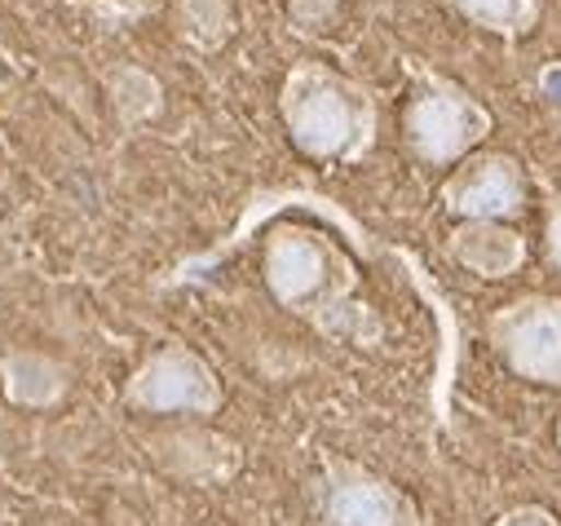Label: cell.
Returning <instances> with one entry per match:
<instances>
[{
    "label": "cell",
    "instance_id": "obj_8",
    "mask_svg": "<svg viewBox=\"0 0 561 526\" xmlns=\"http://www.w3.org/2000/svg\"><path fill=\"white\" fill-rule=\"evenodd\" d=\"M151 456H156L173 478L195 482V487H221V482H230V478L243 469L239 443H230L226 434L199 430V425L160 434V438L151 443Z\"/></svg>",
    "mask_w": 561,
    "mask_h": 526
},
{
    "label": "cell",
    "instance_id": "obj_5",
    "mask_svg": "<svg viewBox=\"0 0 561 526\" xmlns=\"http://www.w3.org/2000/svg\"><path fill=\"white\" fill-rule=\"evenodd\" d=\"M310 500L319 526H420L415 500L350 456H323Z\"/></svg>",
    "mask_w": 561,
    "mask_h": 526
},
{
    "label": "cell",
    "instance_id": "obj_4",
    "mask_svg": "<svg viewBox=\"0 0 561 526\" xmlns=\"http://www.w3.org/2000/svg\"><path fill=\"white\" fill-rule=\"evenodd\" d=\"M221 403V376L191 345H160L133 367L124 385V408L142 416H217Z\"/></svg>",
    "mask_w": 561,
    "mask_h": 526
},
{
    "label": "cell",
    "instance_id": "obj_18",
    "mask_svg": "<svg viewBox=\"0 0 561 526\" xmlns=\"http://www.w3.org/2000/svg\"><path fill=\"white\" fill-rule=\"evenodd\" d=\"M557 447H561V416H557Z\"/></svg>",
    "mask_w": 561,
    "mask_h": 526
},
{
    "label": "cell",
    "instance_id": "obj_6",
    "mask_svg": "<svg viewBox=\"0 0 561 526\" xmlns=\"http://www.w3.org/2000/svg\"><path fill=\"white\" fill-rule=\"evenodd\" d=\"M486 341L513 376L561 389V297L530 293L500 306L486 319Z\"/></svg>",
    "mask_w": 561,
    "mask_h": 526
},
{
    "label": "cell",
    "instance_id": "obj_10",
    "mask_svg": "<svg viewBox=\"0 0 561 526\" xmlns=\"http://www.w3.org/2000/svg\"><path fill=\"white\" fill-rule=\"evenodd\" d=\"M447 252L478 279H508L526 261V239L508 221H460L447 239Z\"/></svg>",
    "mask_w": 561,
    "mask_h": 526
},
{
    "label": "cell",
    "instance_id": "obj_1",
    "mask_svg": "<svg viewBox=\"0 0 561 526\" xmlns=\"http://www.w3.org/2000/svg\"><path fill=\"white\" fill-rule=\"evenodd\" d=\"M261 279L288 315L306 319L319 336L376 350L385 336L380 315L358 297V266L336 235L284 221L270 226L261 252Z\"/></svg>",
    "mask_w": 561,
    "mask_h": 526
},
{
    "label": "cell",
    "instance_id": "obj_14",
    "mask_svg": "<svg viewBox=\"0 0 561 526\" xmlns=\"http://www.w3.org/2000/svg\"><path fill=\"white\" fill-rule=\"evenodd\" d=\"M491 526H561V517L552 508H543V504H513Z\"/></svg>",
    "mask_w": 561,
    "mask_h": 526
},
{
    "label": "cell",
    "instance_id": "obj_11",
    "mask_svg": "<svg viewBox=\"0 0 561 526\" xmlns=\"http://www.w3.org/2000/svg\"><path fill=\"white\" fill-rule=\"evenodd\" d=\"M456 14L495 36H526L539 23L543 0H451Z\"/></svg>",
    "mask_w": 561,
    "mask_h": 526
},
{
    "label": "cell",
    "instance_id": "obj_9",
    "mask_svg": "<svg viewBox=\"0 0 561 526\" xmlns=\"http://www.w3.org/2000/svg\"><path fill=\"white\" fill-rule=\"evenodd\" d=\"M0 393L27 412H49L71 393V367L45 350H5L0 354Z\"/></svg>",
    "mask_w": 561,
    "mask_h": 526
},
{
    "label": "cell",
    "instance_id": "obj_16",
    "mask_svg": "<svg viewBox=\"0 0 561 526\" xmlns=\"http://www.w3.org/2000/svg\"><path fill=\"white\" fill-rule=\"evenodd\" d=\"M535 89H539V98H543L552 111H561V62H548V67L535 76Z\"/></svg>",
    "mask_w": 561,
    "mask_h": 526
},
{
    "label": "cell",
    "instance_id": "obj_12",
    "mask_svg": "<svg viewBox=\"0 0 561 526\" xmlns=\"http://www.w3.org/2000/svg\"><path fill=\"white\" fill-rule=\"evenodd\" d=\"M182 36L195 49H217L230 36V0H182Z\"/></svg>",
    "mask_w": 561,
    "mask_h": 526
},
{
    "label": "cell",
    "instance_id": "obj_2",
    "mask_svg": "<svg viewBox=\"0 0 561 526\" xmlns=\"http://www.w3.org/2000/svg\"><path fill=\"white\" fill-rule=\"evenodd\" d=\"M293 147L314 164H358L376 147V93L328 62H297L278 89Z\"/></svg>",
    "mask_w": 561,
    "mask_h": 526
},
{
    "label": "cell",
    "instance_id": "obj_7",
    "mask_svg": "<svg viewBox=\"0 0 561 526\" xmlns=\"http://www.w3.org/2000/svg\"><path fill=\"white\" fill-rule=\"evenodd\" d=\"M443 208L460 221H513L526 208V173L504 151L469 156L443 182Z\"/></svg>",
    "mask_w": 561,
    "mask_h": 526
},
{
    "label": "cell",
    "instance_id": "obj_3",
    "mask_svg": "<svg viewBox=\"0 0 561 526\" xmlns=\"http://www.w3.org/2000/svg\"><path fill=\"white\" fill-rule=\"evenodd\" d=\"M491 111L456 80L415 67L411 76V102L402 115L407 128V147L415 151V160H425L434 169L443 164H465L491 134Z\"/></svg>",
    "mask_w": 561,
    "mask_h": 526
},
{
    "label": "cell",
    "instance_id": "obj_17",
    "mask_svg": "<svg viewBox=\"0 0 561 526\" xmlns=\"http://www.w3.org/2000/svg\"><path fill=\"white\" fill-rule=\"evenodd\" d=\"M548 261L561 271V195L548 199Z\"/></svg>",
    "mask_w": 561,
    "mask_h": 526
},
{
    "label": "cell",
    "instance_id": "obj_15",
    "mask_svg": "<svg viewBox=\"0 0 561 526\" xmlns=\"http://www.w3.org/2000/svg\"><path fill=\"white\" fill-rule=\"evenodd\" d=\"M341 0H293V19L301 27H323L332 14H336Z\"/></svg>",
    "mask_w": 561,
    "mask_h": 526
},
{
    "label": "cell",
    "instance_id": "obj_13",
    "mask_svg": "<svg viewBox=\"0 0 561 526\" xmlns=\"http://www.w3.org/2000/svg\"><path fill=\"white\" fill-rule=\"evenodd\" d=\"M111 93H115V111H119L128 124L156 115V106H160V80H156V76H147V71H137V67L115 71Z\"/></svg>",
    "mask_w": 561,
    "mask_h": 526
}]
</instances>
